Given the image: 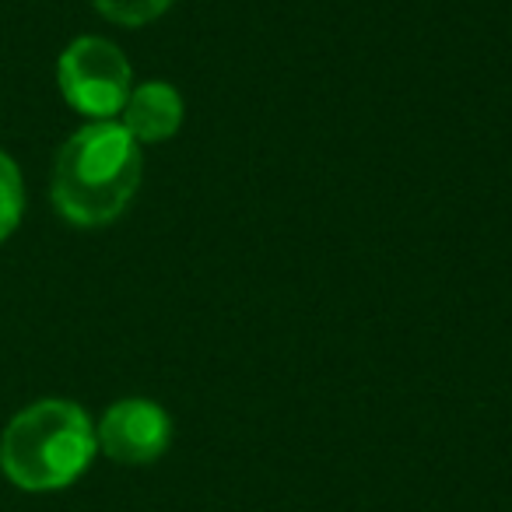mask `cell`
I'll list each match as a JSON object with an SVG mask.
<instances>
[{
    "instance_id": "1",
    "label": "cell",
    "mask_w": 512,
    "mask_h": 512,
    "mask_svg": "<svg viewBox=\"0 0 512 512\" xmlns=\"http://www.w3.org/2000/svg\"><path fill=\"white\" fill-rule=\"evenodd\" d=\"M141 176V144L120 120L85 123L67 137L53 162L50 197L64 221L78 228H102L134 204Z\"/></svg>"
},
{
    "instance_id": "2",
    "label": "cell",
    "mask_w": 512,
    "mask_h": 512,
    "mask_svg": "<svg viewBox=\"0 0 512 512\" xmlns=\"http://www.w3.org/2000/svg\"><path fill=\"white\" fill-rule=\"evenodd\" d=\"M99 453L95 425L74 400H36L0 435V470L22 491H60Z\"/></svg>"
},
{
    "instance_id": "3",
    "label": "cell",
    "mask_w": 512,
    "mask_h": 512,
    "mask_svg": "<svg viewBox=\"0 0 512 512\" xmlns=\"http://www.w3.org/2000/svg\"><path fill=\"white\" fill-rule=\"evenodd\" d=\"M60 95L88 123L116 120L134 92V74L120 46L102 36H81L57 60Z\"/></svg>"
},
{
    "instance_id": "4",
    "label": "cell",
    "mask_w": 512,
    "mask_h": 512,
    "mask_svg": "<svg viewBox=\"0 0 512 512\" xmlns=\"http://www.w3.org/2000/svg\"><path fill=\"white\" fill-rule=\"evenodd\" d=\"M95 442L113 463L144 467L155 463L172 442V418L162 404L144 397L116 400L95 425Z\"/></svg>"
},
{
    "instance_id": "5",
    "label": "cell",
    "mask_w": 512,
    "mask_h": 512,
    "mask_svg": "<svg viewBox=\"0 0 512 512\" xmlns=\"http://www.w3.org/2000/svg\"><path fill=\"white\" fill-rule=\"evenodd\" d=\"M120 116L137 144H165L183 127V95L169 81H144L130 92Z\"/></svg>"
},
{
    "instance_id": "6",
    "label": "cell",
    "mask_w": 512,
    "mask_h": 512,
    "mask_svg": "<svg viewBox=\"0 0 512 512\" xmlns=\"http://www.w3.org/2000/svg\"><path fill=\"white\" fill-rule=\"evenodd\" d=\"M22 214H25V179L18 162L8 155V151H0V242L11 239L22 225Z\"/></svg>"
},
{
    "instance_id": "7",
    "label": "cell",
    "mask_w": 512,
    "mask_h": 512,
    "mask_svg": "<svg viewBox=\"0 0 512 512\" xmlns=\"http://www.w3.org/2000/svg\"><path fill=\"white\" fill-rule=\"evenodd\" d=\"M102 18L123 25V29H141L162 18L172 8V0H92Z\"/></svg>"
}]
</instances>
